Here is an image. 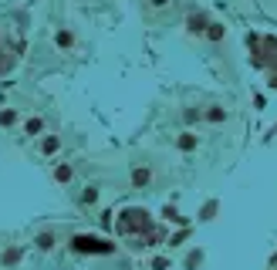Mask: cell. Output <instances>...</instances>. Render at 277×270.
I'll use <instances>...</instances> for the list:
<instances>
[{"instance_id":"obj_1","label":"cell","mask_w":277,"mask_h":270,"mask_svg":"<svg viewBox=\"0 0 277 270\" xmlns=\"http://www.w3.org/2000/svg\"><path fill=\"white\" fill-rule=\"evenodd\" d=\"M74 253H115V243L102 240V236H92V233H78L71 240Z\"/></svg>"},{"instance_id":"obj_2","label":"cell","mask_w":277,"mask_h":270,"mask_svg":"<svg viewBox=\"0 0 277 270\" xmlns=\"http://www.w3.org/2000/svg\"><path fill=\"white\" fill-rule=\"evenodd\" d=\"M146 233L149 230V213L146 210H125L122 213V220H118V233L122 236H132V233Z\"/></svg>"},{"instance_id":"obj_3","label":"cell","mask_w":277,"mask_h":270,"mask_svg":"<svg viewBox=\"0 0 277 270\" xmlns=\"http://www.w3.org/2000/svg\"><path fill=\"white\" fill-rule=\"evenodd\" d=\"M132 182L142 189V186H149V182H152V173H149L146 166H139V169H132Z\"/></svg>"},{"instance_id":"obj_4","label":"cell","mask_w":277,"mask_h":270,"mask_svg":"<svg viewBox=\"0 0 277 270\" xmlns=\"http://www.w3.org/2000/svg\"><path fill=\"white\" fill-rule=\"evenodd\" d=\"M17 260H20V247H7V250L0 253V264H3V267H14Z\"/></svg>"},{"instance_id":"obj_5","label":"cell","mask_w":277,"mask_h":270,"mask_svg":"<svg viewBox=\"0 0 277 270\" xmlns=\"http://www.w3.org/2000/svg\"><path fill=\"white\" fill-rule=\"evenodd\" d=\"M176 145H179L183 152H193V149H196V135H193V132H183V135H179V142H176Z\"/></svg>"},{"instance_id":"obj_6","label":"cell","mask_w":277,"mask_h":270,"mask_svg":"<svg viewBox=\"0 0 277 270\" xmlns=\"http://www.w3.org/2000/svg\"><path fill=\"white\" fill-rule=\"evenodd\" d=\"M34 243H37V250H55V233H41Z\"/></svg>"},{"instance_id":"obj_7","label":"cell","mask_w":277,"mask_h":270,"mask_svg":"<svg viewBox=\"0 0 277 270\" xmlns=\"http://www.w3.org/2000/svg\"><path fill=\"white\" fill-rule=\"evenodd\" d=\"M206 27H210V24H206V17H196V14L189 17V31H193V34H206Z\"/></svg>"},{"instance_id":"obj_8","label":"cell","mask_w":277,"mask_h":270,"mask_svg":"<svg viewBox=\"0 0 277 270\" xmlns=\"http://www.w3.org/2000/svg\"><path fill=\"white\" fill-rule=\"evenodd\" d=\"M55 44H57V47H71V44H74V34H71V31H57V34H55Z\"/></svg>"},{"instance_id":"obj_9","label":"cell","mask_w":277,"mask_h":270,"mask_svg":"<svg viewBox=\"0 0 277 270\" xmlns=\"http://www.w3.org/2000/svg\"><path fill=\"white\" fill-rule=\"evenodd\" d=\"M14 122H17V112H14V108H0V125H3V129H10Z\"/></svg>"},{"instance_id":"obj_10","label":"cell","mask_w":277,"mask_h":270,"mask_svg":"<svg viewBox=\"0 0 277 270\" xmlns=\"http://www.w3.org/2000/svg\"><path fill=\"white\" fill-rule=\"evenodd\" d=\"M203 264V250H189V257H186V270H196Z\"/></svg>"},{"instance_id":"obj_11","label":"cell","mask_w":277,"mask_h":270,"mask_svg":"<svg viewBox=\"0 0 277 270\" xmlns=\"http://www.w3.org/2000/svg\"><path fill=\"white\" fill-rule=\"evenodd\" d=\"M206 122H213V125L226 122V108H210V112H206Z\"/></svg>"},{"instance_id":"obj_12","label":"cell","mask_w":277,"mask_h":270,"mask_svg":"<svg viewBox=\"0 0 277 270\" xmlns=\"http://www.w3.org/2000/svg\"><path fill=\"white\" fill-rule=\"evenodd\" d=\"M71 176H74L71 166H57V169H55V179H57V182H71Z\"/></svg>"},{"instance_id":"obj_13","label":"cell","mask_w":277,"mask_h":270,"mask_svg":"<svg viewBox=\"0 0 277 270\" xmlns=\"http://www.w3.org/2000/svg\"><path fill=\"white\" fill-rule=\"evenodd\" d=\"M217 210H220V203H217V199H213V203H206L203 213H200V220H203V223H206V220H213V213H217Z\"/></svg>"},{"instance_id":"obj_14","label":"cell","mask_w":277,"mask_h":270,"mask_svg":"<svg viewBox=\"0 0 277 270\" xmlns=\"http://www.w3.org/2000/svg\"><path fill=\"white\" fill-rule=\"evenodd\" d=\"M206 38L210 41H223V27L220 24H210V27H206Z\"/></svg>"},{"instance_id":"obj_15","label":"cell","mask_w":277,"mask_h":270,"mask_svg":"<svg viewBox=\"0 0 277 270\" xmlns=\"http://www.w3.org/2000/svg\"><path fill=\"white\" fill-rule=\"evenodd\" d=\"M41 129H44V122H41V118H31V122H27V135H37Z\"/></svg>"},{"instance_id":"obj_16","label":"cell","mask_w":277,"mask_h":270,"mask_svg":"<svg viewBox=\"0 0 277 270\" xmlns=\"http://www.w3.org/2000/svg\"><path fill=\"white\" fill-rule=\"evenodd\" d=\"M95 199H98V189H95V186H88V189L81 193V203H95Z\"/></svg>"},{"instance_id":"obj_17","label":"cell","mask_w":277,"mask_h":270,"mask_svg":"<svg viewBox=\"0 0 277 270\" xmlns=\"http://www.w3.org/2000/svg\"><path fill=\"white\" fill-rule=\"evenodd\" d=\"M57 145H61L57 138H44V152H57Z\"/></svg>"},{"instance_id":"obj_18","label":"cell","mask_w":277,"mask_h":270,"mask_svg":"<svg viewBox=\"0 0 277 270\" xmlns=\"http://www.w3.org/2000/svg\"><path fill=\"white\" fill-rule=\"evenodd\" d=\"M152 267H156V270H166L169 260H166V257H159V260H152Z\"/></svg>"},{"instance_id":"obj_19","label":"cell","mask_w":277,"mask_h":270,"mask_svg":"<svg viewBox=\"0 0 277 270\" xmlns=\"http://www.w3.org/2000/svg\"><path fill=\"white\" fill-rule=\"evenodd\" d=\"M169 0H152V7H166Z\"/></svg>"}]
</instances>
